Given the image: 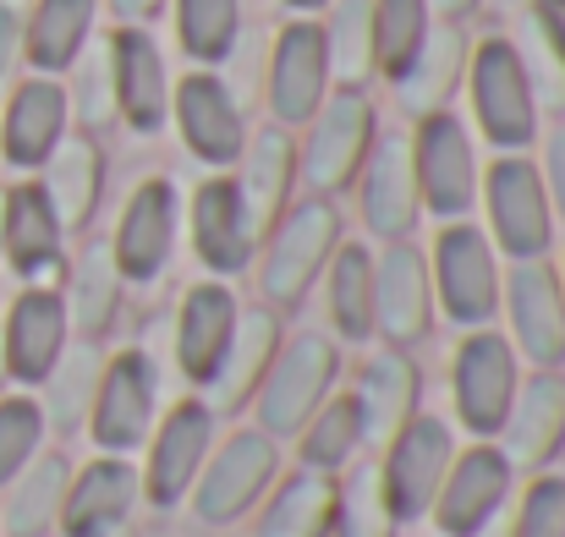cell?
I'll use <instances>...</instances> for the list:
<instances>
[{
	"label": "cell",
	"mask_w": 565,
	"mask_h": 537,
	"mask_svg": "<svg viewBox=\"0 0 565 537\" xmlns=\"http://www.w3.org/2000/svg\"><path fill=\"white\" fill-rule=\"evenodd\" d=\"M347 241V219H341V203L335 197H297L258 241V302L275 308V313H291L302 308V297L324 280L335 247Z\"/></svg>",
	"instance_id": "1"
},
{
	"label": "cell",
	"mask_w": 565,
	"mask_h": 537,
	"mask_svg": "<svg viewBox=\"0 0 565 537\" xmlns=\"http://www.w3.org/2000/svg\"><path fill=\"white\" fill-rule=\"evenodd\" d=\"M280 472H286V455L269 433H258L253 422L231 428L225 439H214L182 511L198 533H231V527L253 522V511L264 505V494L275 488Z\"/></svg>",
	"instance_id": "2"
},
{
	"label": "cell",
	"mask_w": 565,
	"mask_h": 537,
	"mask_svg": "<svg viewBox=\"0 0 565 537\" xmlns=\"http://www.w3.org/2000/svg\"><path fill=\"white\" fill-rule=\"evenodd\" d=\"M341 346L330 330H286L280 357L269 362L258 395H253V428L269 433L275 444H291L302 433V422L341 389Z\"/></svg>",
	"instance_id": "3"
},
{
	"label": "cell",
	"mask_w": 565,
	"mask_h": 537,
	"mask_svg": "<svg viewBox=\"0 0 565 537\" xmlns=\"http://www.w3.org/2000/svg\"><path fill=\"white\" fill-rule=\"evenodd\" d=\"M467 99H472V132L500 154H527L544 132V110L533 94V77L511 39H478L467 61Z\"/></svg>",
	"instance_id": "4"
},
{
	"label": "cell",
	"mask_w": 565,
	"mask_h": 537,
	"mask_svg": "<svg viewBox=\"0 0 565 537\" xmlns=\"http://www.w3.org/2000/svg\"><path fill=\"white\" fill-rule=\"evenodd\" d=\"M379 138V110L369 88H330V99L313 110V121L297 132V176L308 197H335L352 192L369 149Z\"/></svg>",
	"instance_id": "5"
},
{
	"label": "cell",
	"mask_w": 565,
	"mask_h": 537,
	"mask_svg": "<svg viewBox=\"0 0 565 537\" xmlns=\"http://www.w3.org/2000/svg\"><path fill=\"white\" fill-rule=\"evenodd\" d=\"M428 280H434V308L456 330H483L500 319V286H505V258L494 253L489 230L472 219H445L434 247H428Z\"/></svg>",
	"instance_id": "6"
},
{
	"label": "cell",
	"mask_w": 565,
	"mask_h": 537,
	"mask_svg": "<svg viewBox=\"0 0 565 537\" xmlns=\"http://www.w3.org/2000/svg\"><path fill=\"white\" fill-rule=\"evenodd\" d=\"M478 208H483V230L505 264L555 253V208H550V192H544L533 154H494L478 181Z\"/></svg>",
	"instance_id": "7"
},
{
	"label": "cell",
	"mask_w": 565,
	"mask_h": 537,
	"mask_svg": "<svg viewBox=\"0 0 565 537\" xmlns=\"http://www.w3.org/2000/svg\"><path fill=\"white\" fill-rule=\"evenodd\" d=\"M522 357L505 341V330L483 324V330H461L456 352H450V411L456 428L467 439H494L505 428V411L522 389Z\"/></svg>",
	"instance_id": "8"
},
{
	"label": "cell",
	"mask_w": 565,
	"mask_h": 537,
	"mask_svg": "<svg viewBox=\"0 0 565 537\" xmlns=\"http://www.w3.org/2000/svg\"><path fill=\"white\" fill-rule=\"evenodd\" d=\"M412 171H417V197L423 214L445 219H472L478 208V181H483V160H478V138L456 110H434L417 116L412 132Z\"/></svg>",
	"instance_id": "9"
},
{
	"label": "cell",
	"mask_w": 565,
	"mask_h": 537,
	"mask_svg": "<svg viewBox=\"0 0 565 537\" xmlns=\"http://www.w3.org/2000/svg\"><path fill=\"white\" fill-rule=\"evenodd\" d=\"M214 439H220V417L198 395H182L177 406L160 411L149 444L138 450L143 505L154 516H177L188 505V494H192V483H198V472H203V461H209V450H214Z\"/></svg>",
	"instance_id": "10"
},
{
	"label": "cell",
	"mask_w": 565,
	"mask_h": 537,
	"mask_svg": "<svg viewBox=\"0 0 565 537\" xmlns=\"http://www.w3.org/2000/svg\"><path fill=\"white\" fill-rule=\"evenodd\" d=\"M160 422V362L143 346H121L105 357L99 389H94V411H88V444L94 455H132L149 444Z\"/></svg>",
	"instance_id": "11"
},
{
	"label": "cell",
	"mask_w": 565,
	"mask_h": 537,
	"mask_svg": "<svg viewBox=\"0 0 565 537\" xmlns=\"http://www.w3.org/2000/svg\"><path fill=\"white\" fill-rule=\"evenodd\" d=\"M516 472L511 461L500 455L494 439H467L428 505V533L434 537H489L505 511H511V494H516Z\"/></svg>",
	"instance_id": "12"
},
{
	"label": "cell",
	"mask_w": 565,
	"mask_h": 537,
	"mask_svg": "<svg viewBox=\"0 0 565 537\" xmlns=\"http://www.w3.org/2000/svg\"><path fill=\"white\" fill-rule=\"evenodd\" d=\"M456 450H461V433H456V422H445L439 411H417L412 422H401L374 450L379 477H384V488H390V505H395L401 527L428 522V505H434V494H439V483H445Z\"/></svg>",
	"instance_id": "13"
},
{
	"label": "cell",
	"mask_w": 565,
	"mask_h": 537,
	"mask_svg": "<svg viewBox=\"0 0 565 537\" xmlns=\"http://www.w3.org/2000/svg\"><path fill=\"white\" fill-rule=\"evenodd\" d=\"M171 127L203 171H231L253 132L242 94L209 66H192L188 77L171 83Z\"/></svg>",
	"instance_id": "14"
},
{
	"label": "cell",
	"mask_w": 565,
	"mask_h": 537,
	"mask_svg": "<svg viewBox=\"0 0 565 537\" xmlns=\"http://www.w3.org/2000/svg\"><path fill=\"white\" fill-rule=\"evenodd\" d=\"M330 55H324V28L319 17H291L275 44H269V66H264V105L269 121L286 132H302L313 121V110L330 99Z\"/></svg>",
	"instance_id": "15"
},
{
	"label": "cell",
	"mask_w": 565,
	"mask_h": 537,
	"mask_svg": "<svg viewBox=\"0 0 565 537\" xmlns=\"http://www.w3.org/2000/svg\"><path fill=\"white\" fill-rule=\"evenodd\" d=\"M177 241H182V192L171 176H143L121 214H116V230H110V253H116V269L127 275V286H154L171 258H177Z\"/></svg>",
	"instance_id": "16"
},
{
	"label": "cell",
	"mask_w": 565,
	"mask_h": 537,
	"mask_svg": "<svg viewBox=\"0 0 565 537\" xmlns=\"http://www.w3.org/2000/svg\"><path fill=\"white\" fill-rule=\"evenodd\" d=\"M500 313L511 324L505 341L516 346L522 367H565V291L555 258L505 264Z\"/></svg>",
	"instance_id": "17"
},
{
	"label": "cell",
	"mask_w": 565,
	"mask_h": 537,
	"mask_svg": "<svg viewBox=\"0 0 565 537\" xmlns=\"http://www.w3.org/2000/svg\"><path fill=\"white\" fill-rule=\"evenodd\" d=\"M182 225H188L192 258L203 264V275L214 280H236L253 269L258 258V230L247 219V203L236 192L231 171H209L192 186V197L182 203Z\"/></svg>",
	"instance_id": "18"
},
{
	"label": "cell",
	"mask_w": 565,
	"mask_h": 537,
	"mask_svg": "<svg viewBox=\"0 0 565 537\" xmlns=\"http://www.w3.org/2000/svg\"><path fill=\"white\" fill-rule=\"evenodd\" d=\"M439 324L428 253L417 241H379L374 253V341L384 346H423Z\"/></svg>",
	"instance_id": "19"
},
{
	"label": "cell",
	"mask_w": 565,
	"mask_h": 537,
	"mask_svg": "<svg viewBox=\"0 0 565 537\" xmlns=\"http://www.w3.org/2000/svg\"><path fill=\"white\" fill-rule=\"evenodd\" d=\"M138 511H143L138 461L132 455H88L83 466H72L55 537H132Z\"/></svg>",
	"instance_id": "20"
},
{
	"label": "cell",
	"mask_w": 565,
	"mask_h": 537,
	"mask_svg": "<svg viewBox=\"0 0 565 537\" xmlns=\"http://www.w3.org/2000/svg\"><path fill=\"white\" fill-rule=\"evenodd\" d=\"M494 444L516 477L555 472V461L565 455V367H527L522 373V389H516Z\"/></svg>",
	"instance_id": "21"
},
{
	"label": "cell",
	"mask_w": 565,
	"mask_h": 537,
	"mask_svg": "<svg viewBox=\"0 0 565 537\" xmlns=\"http://www.w3.org/2000/svg\"><path fill=\"white\" fill-rule=\"evenodd\" d=\"M66 241L72 230L61 225L55 203L33 176L0 192V247H6V269L22 286H55L66 269Z\"/></svg>",
	"instance_id": "22"
},
{
	"label": "cell",
	"mask_w": 565,
	"mask_h": 537,
	"mask_svg": "<svg viewBox=\"0 0 565 537\" xmlns=\"http://www.w3.org/2000/svg\"><path fill=\"white\" fill-rule=\"evenodd\" d=\"M280 341H286V313L264 308V302H242V319L231 330V346L220 367L203 378V389H192L214 417H242L269 373V362L280 357Z\"/></svg>",
	"instance_id": "23"
},
{
	"label": "cell",
	"mask_w": 565,
	"mask_h": 537,
	"mask_svg": "<svg viewBox=\"0 0 565 537\" xmlns=\"http://www.w3.org/2000/svg\"><path fill=\"white\" fill-rule=\"evenodd\" d=\"M110 50V77H116V121L138 138H154L171 127V66L166 50L154 44L149 28H116L105 39Z\"/></svg>",
	"instance_id": "24"
},
{
	"label": "cell",
	"mask_w": 565,
	"mask_h": 537,
	"mask_svg": "<svg viewBox=\"0 0 565 537\" xmlns=\"http://www.w3.org/2000/svg\"><path fill=\"white\" fill-rule=\"evenodd\" d=\"M66 346H72V319H66L61 286H22L17 302L6 308V324H0L6 378L39 389Z\"/></svg>",
	"instance_id": "25"
},
{
	"label": "cell",
	"mask_w": 565,
	"mask_h": 537,
	"mask_svg": "<svg viewBox=\"0 0 565 537\" xmlns=\"http://www.w3.org/2000/svg\"><path fill=\"white\" fill-rule=\"evenodd\" d=\"M352 192H358L363 230L374 241H412L417 236L423 197H417V171H412L406 132H379L374 149H369V165H363Z\"/></svg>",
	"instance_id": "26"
},
{
	"label": "cell",
	"mask_w": 565,
	"mask_h": 537,
	"mask_svg": "<svg viewBox=\"0 0 565 537\" xmlns=\"http://www.w3.org/2000/svg\"><path fill=\"white\" fill-rule=\"evenodd\" d=\"M347 395L358 406V422H363V439H369V455H374L401 422H412L423 411V367L401 346H379L358 362Z\"/></svg>",
	"instance_id": "27"
},
{
	"label": "cell",
	"mask_w": 565,
	"mask_h": 537,
	"mask_svg": "<svg viewBox=\"0 0 565 537\" xmlns=\"http://www.w3.org/2000/svg\"><path fill=\"white\" fill-rule=\"evenodd\" d=\"M236 319H242V297L231 291V280L209 275V280H198V286L182 291L177 324H171V357H177V373L188 378L192 389H203V378L220 367Z\"/></svg>",
	"instance_id": "28"
},
{
	"label": "cell",
	"mask_w": 565,
	"mask_h": 537,
	"mask_svg": "<svg viewBox=\"0 0 565 537\" xmlns=\"http://www.w3.org/2000/svg\"><path fill=\"white\" fill-rule=\"evenodd\" d=\"M66 132H72V110H66L61 77H28L11 88L6 116H0V154L11 171L39 176V165L61 149Z\"/></svg>",
	"instance_id": "29"
},
{
	"label": "cell",
	"mask_w": 565,
	"mask_h": 537,
	"mask_svg": "<svg viewBox=\"0 0 565 537\" xmlns=\"http://www.w3.org/2000/svg\"><path fill=\"white\" fill-rule=\"evenodd\" d=\"M231 181H236V192H242V203H247V219H253V230H258V241H264V230L302 197V176H297V132H286V127H258V132H247V149H242V160L231 165Z\"/></svg>",
	"instance_id": "30"
},
{
	"label": "cell",
	"mask_w": 565,
	"mask_h": 537,
	"mask_svg": "<svg viewBox=\"0 0 565 537\" xmlns=\"http://www.w3.org/2000/svg\"><path fill=\"white\" fill-rule=\"evenodd\" d=\"M61 302H66V319H72L77 341H105L116 330V319L127 308V275L116 269L110 236H88L77 247V258H66Z\"/></svg>",
	"instance_id": "31"
},
{
	"label": "cell",
	"mask_w": 565,
	"mask_h": 537,
	"mask_svg": "<svg viewBox=\"0 0 565 537\" xmlns=\"http://www.w3.org/2000/svg\"><path fill=\"white\" fill-rule=\"evenodd\" d=\"M467 61H472V39L461 22H434L423 50L406 61V72L390 83L395 88V105L417 121V116H434V110H450V99L461 94L467 83Z\"/></svg>",
	"instance_id": "32"
},
{
	"label": "cell",
	"mask_w": 565,
	"mask_h": 537,
	"mask_svg": "<svg viewBox=\"0 0 565 537\" xmlns=\"http://www.w3.org/2000/svg\"><path fill=\"white\" fill-rule=\"evenodd\" d=\"M39 186L44 197L55 203L61 225L77 236L94 225V214L105 208V181H110V160H105V143L88 138V132H66L61 149L39 165Z\"/></svg>",
	"instance_id": "33"
},
{
	"label": "cell",
	"mask_w": 565,
	"mask_h": 537,
	"mask_svg": "<svg viewBox=\"0 0 565 537\" xmlns=\"http://www.w3.org/2000/svg\"><path fill=\"white\" fill-rule=\"evenodd\" d=\"M66 483H72V455L39 450V455L0 488V533L6 537H55L61 533Z\"/></svg>",
	"instance_id": "34"
},
{
	"label": "cell",
	"mask_w": 565,
	"mask_h": 537,
	"mask_svg": "<svg viewBox=\"0 0 565 537\" xmlns=\"http://www.w3.org/2000/svg\"><path fill=\"white\" fill-rule=\"evenodd\" d=\"M324 319L335 346H369L374 341V247L341 241L324 269Z\"/></svg>",
	"instance_id": "35"
},
{
	"label": "cell",
	"mask_w": 565,
	"mask_h": 537,
	"mask_svg": "<svg viewBox=\"0 0 565 537\" xmlns=\"http://www.w3.org/2000/svg\"><path fill=\"white\" fill-rule=\"evenodd\" d=\"M94 17L99 0H33V11L22 17V61L39 77L72 72V61L94 44Z\"/></svg>",
	"instance_id": "36"
},
{
	"label": "cell",
	"mask_w": 565,
	"mask_h": 537,
	"mask_svg": "<svg viewBox=\"0 0 565 537\" xmlns=\"http://www.w3.org/2000/svg\"><path fill=\"white\" fill-rule=\"evenodd\" d=\"M330 522H335V477L291 466L253 511V537H330Z\"/></svg>",
	"instance_id": "37"
},
{
	"label": "cell",
	"mask_w": 565,
	"mask_h": 537,
	"mask_svg": "<svg viewBox=\"0 0 565 537\" xmlns=\"http://www.w3.org/2000/svg\"><path fill=\"white\" fill-rule=\"evenodd\" d=\"M105 341H77L61 352V362L50 367V378L39 384V411H44V428L72 439L88 428V411H94V389H99V373H105Z\"/></svg>",
	"instance_id": "38"
},
{
	"label": "cell",
	"mask_w": 565,
	"mask_h": 537,
	"mask_svg": "<svg viewBox=\"0 0 565 537\" xmlns=\"http://www.w3.org/2000/svg\"><path fill=\"white\" fill-rule=\"evenodd\" d=\"M291 444H297V466H302V472H319V477H341L358 455H369V439H363V422H358L352 395L335 389V395L302 422V433H297Z\"/></svg>",
	"instance_id": "39"
},
{
	"label": "cell",
	"mask_w": 565,
	"mask_h": 537,
	"mask_svg": "<svg viewBox=\"0 0 565 537\" xmlns=\"http://www.w3.org/2000/svg\"><path fill=\"white\" fill-rule=\"evenodd\" d=\"M330 83L335 88H369L374 83V0H330L319 11Z\"/></svg>",
	"instance_id": "40"
},
{
	"label": "cell",
	"mask_w": 565,
	"mask_h": 537,
	"mask_svg": "<svg viewBox=\"0 0 565 537\" xmlns=\"http://www.w3.org/2000/svg\"><path fill=\"white\" fill-rule=\"evenodd\" d=\"M401 516L390 505V488L379 477L374 455H358L341 477H335V522L330 537H401Z\"/></svg>",
	"instance_id": "41"
},
{
	"label": "cell",
	"mask_w": 565,
	"mask_h": 537,
	"mask_svg": "<svg viewBox=\"0 0 565 537\" xmlns=\"http://www.w3.org/2000/svg\"><path fill=\"white\" fill-rule=\"evenodd\" d=\"M177 44L192 66H225L242 44V0H177Z\"/></svg>",
	"instance_id": "42"
},
{
	"label": "cell",
	"mask_w": 565,
	"mask_h": 537,
	"mask_svg": "<svg viewBox=\"0 0 565 537\" xmlns=\"http://www.w3.org/2000/svg\"><path fill=\"white\" fill-rule=\"evenodd\" d=\"M61 88H66L72 132L99 138V132L116 127V77H110V50H105V39L88 44V50L72 61V83H61Z\"/></svg>",
	"instance_id": "43"
},
{
	"label": "cell",
	"mask_w": 565,
	"mask_h": 537,
	"mask_svg": "<svg viewBox=\"0 0 565 537\" xmlns=\"http://www.w3.org/2000/svg\"><path fill=\"white\" fill-rule=\"evenodd\" d=\"M434 28L428 0H374V77L395 83Z\"/></svg>",
	"instance_id": "44"
},
{
	"label": "cell",
	"mask_w": 565,
	"mask_h": 537,
	"mask_svg": "<svg viewBox=\"0 0 565 537\" xmlns=\"http://www.w3.org/2000/svg\"><path fill=\"white\" fill-rule=\"evenodd\" d=\"M500 527L505 537H565V472H533L516 483Z\"/></svg>",
	"instance_id": "45"
},
{
	"label": "cell",
	"mask_w": 565,
	"mask_h": 537,
	"mask_svg": "<svg viewBox=\"0 0 565 537\" xmlns=\"http://www.w3.org/2000/svg\"><path fill=\"white\" fill-rule=\"evenodd\" d=\"M50 428L39 411V395H0V488L44 450Z\"/></svg>",
	"instance_id": "46"
},
{
	"label": "cell",
	"mask_w": 565,
	"mask_h": 537,
	"mask_svg": "<svg viewBox=\"0 0 565 537\" xmlns=\"http://www.w3.org/2000/svg\"><path fill=\"white\" fill-rule=\"evenodd\" d=\"M544 138V154H539V176L550 192V208H555V225H565V121H555Z\"/></svg>",
	"instance_id": "47"
},
{
	"label": "cell",
	"mask_w": 565,
	"mask_h": 537,
	"mask_svg": "<svg viewBox=\"0 0 565 537\" xmlns=\"http://www.w3.org/2000/svg\"><path fill=\"white\" fill-rule=\"evenodd\" d=\"M527 28H533V33H539V39L565 61V0H533Z\"/></svg>",
	"instance_id": "48"
},
{
	"label": "cell",
	"mask_w": 565,
	"mask_h": 537,
	"mask_svg": "<svg viewBox=\"0 0 565 537\" xmlns=\"http://www.w3.org/2000/svg\"><path fill=\"white\" fill-rule=\"evenodd\" d=\"M17 66H22V17H17V6L0 0V88L11 83Z\"/></svg>",
	"instance_id": "49"
},
{
	"label": "cell",
	"mask_w": 565,
	"mask_h": 537,
	"mask_svg": "<svg viewBox=\"0 0 565 537\" xmlns=\"http://www.w3.org/2000/svg\"><path fill=\"white\" fill-rule=\"evenodd\" d=\"M110 11H116V22H121V28H143L149 17H160V11H166V0H110Z\"/></svg>",
	"instance_id": "50"
},
{
	"label": "cell",
	"mask_w": 565,
	"mask_h": 537,
	"mask_svg": "<svg viewBox=\"0 0 565 537\" xmlns=\"http://www.w3.org/2000/svg\"><path fill=\"white\" fill-rule=\"evenodd\" d=\"M428 11H434V22H467L478 11V0H428Z\"/></svg>",
	"instance_id": "51"
},
{
	"label": "cell",
	"mask_w": 565,
	"mask_h": 537,
	"mask_svg": "<svg viewBox=\"0 0 565 537\" xmlns=\"http://www.w3.org/2000/svg\"><path fill=\"white\" fill-rule=\"evenodd\" d=\"M280 6H286L291 17H319V11H324L330 0H280Z\"/></svg>",
	"instance_id": "52"
},
{
	"label": "cell",
	"mask_w": 565,
	"mask_h": 537,
	"mask_svg": "<svg viewBox=\"0 0 565 537\" xmlns=\"http://www.w3.org/2000/svg\"><path fill=\"white\" fill-rule=\"evenodd\" d=\"M555 275H561V291H565V253H561V264H555Z\"/></svg>",
	"instance_id": "53"
},
{
	"label": "cell",
	"mask_w": 565,
	"mask_h": 537,
	"mask_svg": "<svg viewBox=\"0 0 565 537\" xmlns=\"http://www.w3.org/2000/svg\"><path fill=\"white\" fill-rule=\"evenodd\" d=\"M0 395H6V362H0Z\"/></svg>",
	"instance_id": "54"
},
{
	"label": "cell",
	"mask_w": 565,
	"mask_h": 537,
	"mask_svg": "<svg viewBox=\"0 0 565 537\" xmlns=\"http://www.w3.org/2000/svg\"><path fill=\"white\" fill-rule=\"evenodd\" d=\"M489 537H505V527H494V533H489Z\"/></svg>",
	"instance_id": "55"
},
{
	"label": "cell",
	"mask_w": 565,
	"mask_h": 537,
	"mask_svg": "<svg viewBox=\"0 0 565 537\" xmlns=\"http://www.w3.org/2000/svg\"><path fill=\"white\" fill-rule=\"evenodd\" d=\"M0 264H6V247H0Z\"/></svg>",
	"instance_id": "56"
}]
</instances>
